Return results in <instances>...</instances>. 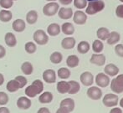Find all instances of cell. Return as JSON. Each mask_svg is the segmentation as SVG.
<instances>
[{
    "instance_id": "6da1fadb",
    "label": "cell",
    "mask_w": 123,
    "mask_h": 113,
    "mask_svg": "<svg viewBox=\"0 0 123 113\" xmlns=\"http://www.w3.org/2000/svg\"><path fill=\"white\" fill-rule=\"evenodd\" d=\"M43 90H44V83L40 80L38 79L33 81L32 85L26 87L25 93L28 97L33 98V97H35L39 94L42 93Z\"/></svg>"
},
{
    "instance_id": "7a4b0ae2",
    "label": "cell",
    "mask_w": 123,
    "mask_h": 113,
    "mask_svg": "<svg viewBox=\"0 0 123 113\" xmlns=\"http://www.w3.org/2000/svg\"><path fill=\"white\" fill-rule=\"evenodd\" d=\"M105 8V3L101 0H94L90 1L87 3L86 13L89 15H95Z\"/></svg>"
},
{
    "instance_id": "3957f363",
    "label": "cell",
    "mask_w": 123,
    "mask_h": 113,
    "mask_svg": "<svg viewBox=\"0 0 123 113\" xmlns=\"http://www.w3.org/2000/svg\"><path fill=\"white\" fill-rule=\"evenodd\" d=\"M110 83V88L114 93L121 94L123 92V74L116 76Z\"/></svg>"
},
{
    "instance_id": "277c9868",
    "label": "cell",
    "mask_w": 123,
    "mask_h": 113,
    "mask_svg": "<svg viewBox=\"0 0 123 113\" xmlns=\"http://www.w3.org/2000/svg\"><path fill=\"white\" fill-rule=\"evenodd\" d=\"M60 9V5L56 2H49L43 8V13L45 16L51 17L55 15Z\"/></svg>"
},
{
    "instance_id": "5b68a950",
    "label": "cell",
    "mask_w": 123,
    "mask_h": 113,
    "mask_svg": "<svg viewBox=\"0 0 123 113\" xmlns=\"http://www.w3.org/2000/svg\"><path fill=\"white\" fill-rule=\"evenodd\" d=\"M33 38H34V42L39 45H45L48 43V41H49L48 34L43 29L36 30L34 32V35H33Z\"/></svg>"
},
{
    "instance_id": "8992f818",
    "label": "cell",
    "mask_w": 123,
    "mask_h": 113,
    "mask_svg": "<svg viewBox=\"0 0 123 113\" xmlns=\"http://www.w3.org/2000/svg\"><path fill=\"white\" fill-rule=\"evenodd\" d=\"M119 97L116 94L109 93L105 95V96L102 98V103L106 107H114L118 104Z\"/></svg>"
},
{
    "instance_id": "52a82bcc",
    "label": "cell",
    "mask_w": 123,
    "mask_h": 113,
    "mask_svg": "<svg viewBox=\"0 0 123 113\" xmlns=\"http://www.w3.org/2000/svg\"><path fill=\"white\" fill-rule=\"evenodd\" d=\"M95 82L96 83V85L99 87L105 88L110 85L111 80L110 76H108L107 75H105V73H98L95 77Z\"/></svg>"
},
{
    "instance_id": "ba28073f",
    "label": "cell",
    "mask_w": 123,
    "mask_h": 113,
    "mask_svg": "<svg viewBox=\"0 0 123 113\" xmlns=\"http://www.w3.org/2000/svg\"><path fill=\"white\" fill-rule=\"evenodd\" d=\"M80 81L85 86H91L94 83V75L90 71H85L80 76Z\"/></svg>"
},
{
    "instance_id": "9c48e42d",
    "label": "cell",
    "mask_w": 123,
    "mask_h": 113,
    "mask_svg": "<svg viewBox=\"0 0 123 113\" xmlns=\"http://www.w3.org/2000/svg\"><path fill=\"white\" fill-rule=\"evenodd\" d=\"M73 21L74 24L83 25L87 21V14L81 10H77L73 13Z\"/></svg>"
},
{
    "instance_id": "30bf717a",
    "label": "cell",
    "mask_w": 123,
    "mask_h": 113,
    "mask_svg": "<svg viewBox=\"0 0 123 113\" xmlns=\"http://www.w3.org/2000/svg\"><path fill=\"white\" fill-rule=\"evenodd\" d=\"M87 96L90 99L94 100H100L102 97V90L100 89L97 86H91L89 87V89L87 90Z\"/></svg>"
},
{
    "instance_id": "8fae6325",
    "label": "cell",
    "mask_w": 123,
    "mask_h": 113,
    "mask_svg": "<svg viewBox=\"0 0 123 113\" xmlns=\"http://www.w3.org/2000/svg\"><path fill=\"white\" fill-rule=\"evenodd\" d=\"M106 61V58L104 54H93L91 55V58L90 60V62L93 65H98V66H103L105 65V63Z\"/></svg>"
},
{
    "instance_id": "7c38bea8",
    "label": "cell",
    "mask_w": 123,
    "mask_h": 113,
    "mask_svg": "<svg viewBox=\"0 0 123 113\" xmlns=\"http://www.w3.org/2000/svg\"><path fill=\"white\" fill-rule=\"evenodd\" d=\"M43 79L48 84H53L56 81V73L54 69H46L43 73Z\"/></svg>"
},
{
    "instance_id": "4fadbf2b",
    "label": "cell",
    "mask_w": 123,
    "mask_h": 113,
    "mask_svg": "<svg viewBox=\"0 0 123 113\" xmlns=\"http://www.w3.org/2000/svg\"><path fill=\"white\" fill-rule=\"evenodd\" d=\"M74 107H75V103L74 100L71 98H65L63 100H61L60 104V107L65 109V111L69 112H71L74 111Z\"/></svg>"
},
{
    "instance_id": "5bb4252c",
    "label": "cell",
    "mask_w": 123,
    "mask_h": 113,
    "mask_svg": "<svg viewBox=\"0 0 123 113\" xmlns=\"http://www.w3.org/2000/svg\"><path fill=\"white\" fill-rule=\"evenodd\" d=\"M58 15L61 19H70L73 16V9L71 8H60L58 11Z\"/></svg>"
},
{
    "instance_id": "9a60e30c",
    "label": "cell",
    "mask_w": 123,
    "mask_h": 113,
    "mask_svg": "<svg viewBox=\"0 0 123 113\" xmlns=\"http://www.w3.org/2000/svg\"><path fill=\"white\" fill-rule=\"evenodd\" d=\"M119 71H120V69L114 64H108L104 67V73L108 76H111V77L117 75Z\"/></svg>"
},
{
    "instance_id": "2e32d148",
    "label": "cell",
    "mask_w": 123,
    "mask_h": 113,
    "mask_svg": "<svg viewBox=\"0 0 123 113\" xmlns=\"http://www.w3.org/2000/svg\"><path fill=\"white\" fill-rule=\"evenodd\" d=\"M17 107L23 110H27L31 107V100L26 96H21L17 100Z\"/></svg>"
},
{
    "instance_id": "e0dca14e",
    "label": "cell",
    "mask_w": 123,
    "mask_h": 113,
    "mask_svg": "<svg viewBox=\"0 0 123 113\" xmlns=\"http://www.w3.org/2000/svg\"><path fill=\"white\" fill-rule=\"evenodd\" d=\"M76 41L73 37H66L63 39L61 42V46L65 50H72L75 46Z\"/></svg>"
},
{
    "instance_id": "ac0fdd59",
    "label": "cell",
    "mask_w": 123,
    "mask_h": 113,
    "mask_svg": "<svg viewBox=\"0 0 123 113\" xmlns=\"http://www.w3.org/2000/svg\"><path fill=\"white\" fill-rule=\"evenodd\" d=\"M12 28H13V29L15 31V32L21 33L25 29L26 24L23 19H18L14 20V21L13 22Z\"/></svg>"
},
{
    "instance_id": "d6986e66",
    "label": "cell",
    "mask_w": 123,
    "mask_h": 113,
    "mask_svg": "<svg viewBox=\"0 0 123 113\" xmlns=\"http://www.w3.org/2000/svg\"><path fill=\"white\" fill-rule=\"evenodd\" d=\"M61 29L60 26L56 23H52L50 24L47 28V33L50 36H57L60 34Z\"/></svg>"
},
{
    "instance_id": "ffe728a7",
    "label": "cell",
    "mask_w": 123,
    "mask_h": 113,
    "mask_svg": "<svg viewBox=\"0 0 123 113\" xmlns=\"http://www.w3.org/2000/svg\"><path fill=\"white\" fill-rule=\"evenodd\" d=\"M120 39H121L120 34L118 32H116V31H112L111 33L109 34V36L106 39V42L109 45H114V44H117L120 41Z\"/></svg>"
},
{
    "instance_id": "44dd1931",
    "label": "cell",
    "mask_w": 123,
    "mask_h": 113,
    "mask_svg": "<svg viewBox=\"0 0 123 113\" xmlns=\"http://www.w3.org/2000/svg\"><path fill=\"white\" fill-rule=\"evenodd\" d=\"M4 41L5 44L8 45V47H14L17 44V39L15 35L13 33H7L4 36Z\"/></svg>"
},
{
    "instance_id": "7402d4cb",
    "label": "cell",
    "mask_w": 123,
    "mask_h": 113,
    "mask_svg": "<svg viewBox=\"0 0 123 113\" xmlns=\"http://www.w3.org/2000/svg\"><path fill=\"white\" fill-rule=\"evenodd\" d=\"M57 90H58L59 93L60 94H66L69 92L70 90V85H69L68 81H60L57 83Z\"/></svg>"
},
{
    "instance_id": "603a6c76",
    "label": "cell",
    "mask_w": 123,
    "mask_h": 113,
    "mask_svg": "<svg viewBox=\"0 0 123 113\" xmlns=\"http://www.w3.org/2000/svg\"><path fill=\"white\" fill-rule=\"evenodd\" d=\"M61 30L63 34H66V35H72L74 33V25L70 22L64 23L61 26Z\"/></svg>"
},
{
    "instance_id": "cb8c5ba5",
    "label": "cell",
    "mask_w": 123,
    "mask_h": 113,
    "mask_svg": "<svg viewBox=\"0 0 123 113\" xmlns=\"http://www.w3.org/2000/svg\"><path fill=\"white\" fill-rule=\"evenodd\" d=\"M109 34H110V31L107 28L105 27H100L96 31V36H97L98 39L100 40H106L107 38L109 36Z\"/></svg>"
},
{
    "instance_id": "d4e9b609",
    "label": "cell",
    "mask_w": 123,
    "mask_h": 113,
    "mask_svg": "<svg viewBox=\"0 0 123 113\" xmlns=\"http://www.w3.org/2000/svg\"><path fill=\"white\" fill-rule=\"evenodd\" d=\"M79 63H80V60L77 55H69L66 59V65L68 67L75 68L79 65Z\"/></svg>"
},
{
    "instance_id": "484cf974",
    "label": "cell",
    "mask_w": 123,
    "mask_h": 113,
    "mask_svg": "<svg viewBox=\"0 0 123 113\" xmlns=\"http://www.w3.org/2000/svg\"><path fill=\"white\" fill-rule=\"evenodd\" d=\"M38 13L35 10H30L26 14V21L29 24H34L38 20Z\"/></svg>"
},
{
    "instance_id": "4316f807",
    "label": "cell",
    "mask_w": 123,
    "mask_h": 113,
    "mask_svg": "<svg viewBox=\"0 0 123 113\" xmlns=\"http://www.w3.org/2000/svg\"><path fill=\"white\" fill-rule=\"evenodd\" d=\"M39 100L40 103L48 104L53 100V94L49 91H45L42 93L39 97Z\"/></svg>"
},
{
    "instance_id": "83f0119b",
    "label": "cell",
    "mask_w": 123,
    "mask_h": 113,
    "mask_svg": "<svg viewBox=\"0 0 123 113\" xmlns=\"http://www.w3.org/2000/svg\"><path fill=\"white\" fill-rule=\"evenodd\" d=\"M13 18V13L8 9H3L0 11V21L3 23H8Z\"/></svg>"
},
{
    "instance_id": "f1b7e54d",
    "label": "cell",
    "mask_w": 123,
    "mask_h": 113,
    "mask_svg": "<svg viewBox=\"0 0 123 113\" xmlns=\"http://www.w3.org/2000/svg\"><path fill=\"white\" fill-rule=\"evenodd\" d=\"M90 49H91V45H90L89 42L87 41H80L77 45V51L80 54H86L89 52Z\"/></svg>"
},
{
    "instance_id": "f546056e",
    "label": "cell",
    "mask_w": 123,
    "mask_h": 113,
    "mask_svg": "<svg viewBox=\"0 0 123 113\" xmlns=\"http://www.w3.org/2000/svg\"><path fill=\"white\" fill-rule=\"evenodd\" d=\"M57 75H58V77L62 80L69 79V78L70 77V70L68 69V68L61 67L58 69Z\"/></svg>"
},
{
    "instance_id": "4dcf8cb0",
    "label": "cell",
    "mask_w": 123,
    "mask_h": 113,
    "mask_svg": "<svg viewBox=\"0 0 123 113\" xmlns=\"http://www.w3.org/2000/svg\"><path fill=\"white\" fill-rule=\"evenodd\" d=\"M69 85H70V90H69L68 94H70V95H74L77 92L80 91V84L75 81H68Z\"/></svg>"
},
{
    "instance_id": "1f68e13d",
    "label": "cell",
    "mask_w": 123,
    "mask_h": 113,
    "mask_svg": "<svg viewBox=\"0 0 123 113\" xmlns=\"http://www.w3.org/2000/svg\"><path fill=\"white\" fill-rule=\"evenodd\" d=\"M21 70L22 72L24 73L26 75H29L33 73L34 71V67H33V65L29 61L24 62L23 65H21Z\"/></svg>"
},
{
    "instance_id": "d6a6232c",
    "label": "cell",
    "mask_w": 123,
    "mask_h": 113,
    "mask_svg": "<svg viewBox=\"0 0 123 113\" xmlns=\"http://www.w3.org/2000/svg\"><path fill=\"white\" fill-rule=\"evenodd\" d=\"M49 59H50V61L53 64L58 65V64H60V62L63 60V55H62V54L60 53V52L55 51L51 54Z\"/></svg>"
},
{
    "instance_id": "836d02e7",
    "label": "cell",
    "mask_w": 123,
    "mask_h": 113,
    "mask_svg": "<svg viewBox=\"0 0 123 113\" xmlns=\"http://www.w3.org/2000/svg\"><path fill=\"white\" fill-rule=\"evenodd\" d=\"M6 88L9 92H15L20 89L19 85H18V83L17 82V81L15 79L11 80V81H8V84H7Z\"/></svg>"
},
{
    "instance_id": "e575fe53",
    "label": "cell",
    "mask_w": 123,
    "mask_h": 113,
    "mask_svg": "<svg viewBox=\"0 0 123 113\" xmlns=\"http://www.w3.org/2000/svg\"><path fill=\"white\" fill-rule=\"evenodd\" d=\"M92 50L96 54L101 53L104 50V44L102 43V41L100 40V39L94 40V42L92 44Z\"/></svg>"
},
{
    "instance_id": "d590c367",
    "label": "cell",
    "mask_w": 123,
    "mask_h": 113,
    "mask_svg": "<svg viewBox=\"0 0 123 113\" xmlns=\"http://www.w3.org/2000/svg\"><path fill=\"white\" fill-rule=\"evenodd\" d=\"M25 51L28 54H34L36 51V50H37V46H36V44L34 42L29 41V42H27L25 44Z\"/></svg>"
},
{
    "instance_id": "8d00e7d4",
    "label": "cell",
    "mask_w": 123,
    "mask_h": 113,
    "mask_svg": "<svg viewBox=\"0 0 123 113\" xmlns=\"http://www.w3.org/2000/svg\"><path fill=\"white\" fill-rule=\"evenodd\" d=\"M73 3H74V6L76 8L81 10V9H84L85 8H86L88 1L87 0H73Z\"/></svg>"
},
{
    "instance_id": "74e56055",
    "label": "cell",
    "mask_w": 123,
    "mask_h": 113,
    "mask_svg": "<svg viewBox=\"0 0 123 113\" xmlns=\"http://www.w3.org/2000/svg\"><path fill=\"white\" fill-rule=\"evenodd\" d=\"M13 5V0H0V6L4 9H9Z\"/></svg>"
},
{
    "instance_id": "f35d334b",
    "label": "cell",
    "mask_w": 123,
    "mask_h": 113,
    "mask_svg": "<svg viewBox=\"0 0 123 113\" xmlns=\"http://www.w3.org/2000/svg\"><path fill=\"white\" fill-rule=\"evenodd\" d=\"M15 80H16L17 82H18V85H19L20 89H22L23 87H25L26 85H27V83H28L27 79H26L25 76H23V75H18V76H16Z\"/></svg>"
},
{
    "instance_id": "ab89813d",
    "label": "cell",
    "mask_w": 123,
    "mask_h": 113,
    "mask_svg": "<svg viewBox=\"0 0 123 113\" xmlns=\"http://www.w3.org/2000/svg\"><path fill=\"white\" fill-rule=\"evenodd\" d=\"M8 95L3 91H0V105L4 106L8 102Z\"/></svg>"
},
{
    "instance_id": "60d3db41",
    "label": "cell",
    "mask_w": 123,
    "mask_h": 113,
    "mask_svg": "<svg viewBox=\"0 0 123 113\" xmlns=\"http://www.w3.org/2000/svg\"><path fill=\"white\" fill-rule=\"evenodd\" d=\"M115 53L117 56L123 58V44H118L115 46Z\"/></svg>"
},
{
    "instance_id": "b9f144b4",
    "label": "cell",
    "mask_w": 123,
    "mask_h": 113,
    "mask_svg": "<svg viewBox=\"0 0 123 113\" xmlns=\"http://www.w3.org/2000/svg\"><path fill=\"white\" fill-rule=\"evenodd\" d=\"M116 15L120 19H123V4H120L116 8Z\"/></svg>"
},
{
    "instance_id": "7bdbcfd3",
    "label": "cell",
    "mask_w": 123,
    "mask_h": 113,
    "mask_svg": "<svg viewBox=\"0 0 123 113\" xmlns=\"http://www.w3.org/2000/svg\"><path fill=\"white\" fill-rule=\"evenodd\" d=\"M6 55V50L3 45L0 44V59L3 58Z\"/></svg>"
},
{
    "instance_id": "ee69618b",
    "label": "cell",
    "mask_w": 123,
    "mask_h": 113,
    "mask_svg": "<svg viewBox=\"0 0 123 113\" xmlns=\"http://www.w3.org/2000/svg\"><path fill=\"white\" fill-rule=\"evenodd\" d=\"M109 113H123L122 112V110L121 108H118V107H114L112 108L111 110L110 111Z\"/></svg>"
},
{
    "instance_id": "f6af8a7d",
    "label": "cell",
    "mask_w": 123,
    "mask_h": 113,
    "mask_svg": "<svg viewBox=\"0 0 123 113\" xmlns=\"http://www.w3.org/2000/svg\"><path fill=\"white\" fill-rule=\"evenodd\" d=\"M37 113H50V111L46 107H41L40 109H39Z\"/></svg>"
},
{
    "instance_id": "bcb514c9",
    "label": "cell",
    "mask_w": 123,
    "mask_h": 113,
    "mask_svg": "<svg viewBox=\"0 0 123 113\" xmlns=\"http://www.w3.org/2000/svg\"><path fill=\"white\" fill-rule=\"evenodd\" d=\"M59 2L63 5H69L73 2V0H59Z\"/></svg>"
},
{
    "instance_id": "7dc6e473",
    "label": "cell",
    "mask_w": 123,
    "mask_h": 113,
    "mask_svg": "<svg viewBox=\"0 0 123 113\" xmlns=\"http://www.w3.org/2000/svg\"><path fill=\"white\" fill-rule=\"evenodd\" d=\"M0 113H10L7 107H0Z\"/></svg>"
},
{
    "instance_id": "c3c4849f",
    "label": "cell",
    "mask_w": 123,
    "mask_h": 113,
    "mask_svg": "<svg viewBox=\"0 0 123 113\" xmlns=\"http://www.w3.org/2000/svg\"><path fill=\"white\" fill-rule=\"evenodd\" d=\"M56 113H70V112H67V111H65V109L61 108V107H60V108L56 111Z\"/></svg>"
},
{
    "instance_id": "681fc988",
    "label": "cell",
    "mask_w": 123,
    "mask_h": 113,
    "mask_svg": "<svg viewBox=\"0 0 123 113\" xmlns=\"http://www.w3.org/2000/svg\"><path fill=\"white\" fill-rule=\"evenodd\" d=\"M3 82H4V77H3V74L0 73V86L3 84Z\"/></svg>"
},
{
    "instance_id": "f907efd6",
    "label": "cell",
    "mask_w": 123,
    "mask_h": 113,
    "mask_svg": "<svg viewBox=\"0 0 123 113\" xmlns=\"http://www.w3.org/2000/svg\"><path fill=\"white\" fill-rule=\"evenodd\" d=\"M119 104H120V107H122V108H123V97L119 100Z\"/></svg>"
},
{
    "instance_id": "816d5d0a",
    "label": "cell",
    "mask_w": 123,
    "mask_h": 113,
    "mask_svg": "<svg viewBox=\"0 0 123 113\" xmlns=\"http://www.w3.org/2000/svg\"><path fill=\"white\" fill-rule=\"evenodd\" d=\"M47 2H55L56 0H46Z\"/></svg>"
},
{
    "instance_id": "f5cc1de1",
    "label": "cell",
    "mask_w": 123,
    "mask_h": 113,
    "mask_svg": "<svg viewBox=\"0 0 123 113\" xmlns=\"http://www.w3.org/2000/svg\"><path fill=\"white\" fill-rule=\"evenodd\" d=\"M87 1H89V2H90V1H94V0H87Z\"/></svg>"
},
{
    "instance_id": "db71d44e",
    "label": "cell",
    "mask_w": 123,
    "mask_h": 113,
    "mask_svg": "<svg viewBox=\"0 0 123 113\" xmlns=\"http://www.w3.org/2000/svg\"><path fill=\"white\" fill-rule=\"evenodd\" d=\"M120 1L122 2V3H123V0H120Z\"/></svg>"
},
{
    "instance_id": "11a10c76",
    "label": "cell",
    "mask_w": 123,
    "mask_h": 113,
    "mask_svg": "<svg viewBox=\"0 0 123 113\" xmlns=\"http://www.w3.org/2000/svg\"><path fill=\"white\" fill-rule=\"evenodd\" d=\"M13 1H17V0H13Z\"/></svg>"
}]
</instances>
